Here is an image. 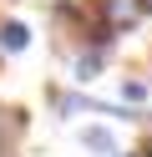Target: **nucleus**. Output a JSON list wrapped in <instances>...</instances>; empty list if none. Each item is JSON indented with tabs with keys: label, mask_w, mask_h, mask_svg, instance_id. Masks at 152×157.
<instances>
[{
	"label": "nucleus",
	"mask_w": 152,
	"mask_h": 157,
	"mask_svg": "<svg viewBox=\"0 0 152 157\" xmlns=\"http://www.w3.org/2000/svg\"><path fill=\"white\" fill-rule=\"evenodd\" d=\"M147 10V0H101V15H107V31H132Z\"/></svg>",
	"instance_id": "obj_1"
},
{
	"label": "nucleus",
	"mask_w": 152,
	"mask_h": 157,
	"mask_svg": "<svg viewBox=\"0 0 152 157\" xmlns=\"http://www.w3.org/2000/svg\"><path fill=\"white\" fill-rule=\"evenodd\" d=\"M25 46H30V31H25V25H20V21H0V51H5V56H20Z\"/></svg>",
	"instance_id": "obj_2"
},
{
	"label": "nucleus",
	"mask_w": 152,
	"mask_h": 157,
	"mask_svg": "<svg viewBox=\"0 0 152 157\" xmlns=\"http://www.w3.org/2000/svg\"><path fill=\"white\" fill-rule=\"evenodd\" d=\"M81 147H86V152H117V142H111V132L107 127H86V132H81Z\"/></svg>",
	"instance_id": "obj_3"
},
{
	"label": "nucleus",
	"mask_w": 152,
	"mask_h": 157,
	"mask_svg": "<svg viewBox=\"0 0 152 157\" xmlns=\"http://www.w3.org/2000/svg\"><path fill=\"white\" fill-rule=\"evenodd\" d=\"M122 96H127V101H142V96H147V86H142V81H122Z\"/></svg>",
	"instance_id": "obj_4"
},
{
	"label": "nucleus",
	"mask_w": 152,
	"mask_h": 157,
	"mask_svg": "<svg viewBox=\"0 0 152 157\" xmlns=\"http://www.w3.org/2000/svg\"><path fill=\"white\" fill-rule=\"evenodd\" d=\"M147 157H152V142H147Z\"/></svg>",
	"instance_id": "obj_5"
},
{
	"label": "nucleus",
	"mask_w": 152,
	"mask_h": 157,
	"mask_svg": "<svg viewBox=\"0 0 152 157\" xmlns=\"http://www.w3.org/2000/svg\"><path fill=\"white\" fill-rule=\"evenodd\" d=\"M147 5H152V0H147Z\"/></svg>",
	"instance_id": "obj_6"
}]
</instances>
